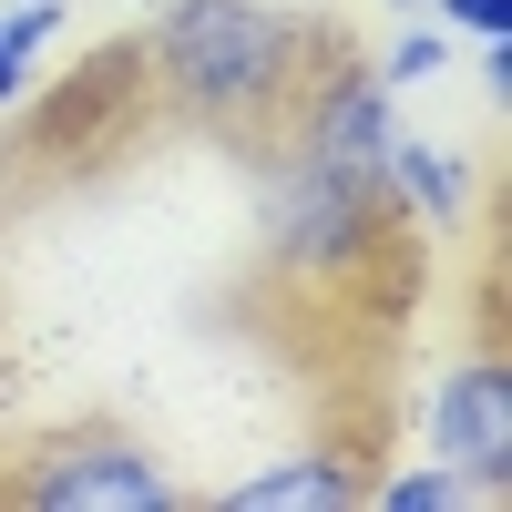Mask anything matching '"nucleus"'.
I'll return each mask as SVG.
<instances>
[{
  "mask_svg": "<svg viewBox=\"0 0 512 512\" xmlns=\"http://www.w3.org/2000/svg\"><path fill=\"white\" fill-rule=\"evenodd\" d=\"M154 82L175 93L185 113L226 123H267L297 103V72H308V21L267 11V0H175V11L154 21Z\"/></svg>",
  "mask_w": 512,
  "mask_h": 512,
  "instance_id": "obj_1",
  "label": "nucleus"
},
{
  "mask_svg": "<svg viewBox=\"0 0 512 512\" xmlns=\"http://www.w3.org/2000/svg\"><path fill=\"white\" fill-rule=\"evenodd\" d=\"M379 205L369 185H338V175H318L308 154H287L277 164V185H267V236H277V256H287V277H349L359 256L379 246Z\"/></svg>",
  "mask_w": 512,
  "mask_h": 512,
  "instance_id": "obj_2",
  "label": "nucleus"
},
{
  "mask_svg": "<svg viewBox=\"0 0 512 512\" xmlns=\"http://www.w3.org/2000/svg\"><path fill=\"white\" fill-rule=\"evenodd\" d=\"M390 134H400V93L369 62H328L318 82H297V154H308L318 175L379 195V154H390Z\"/></svg>",
  "mask_w": 512,
  "mask_h": 512,
  "instance_id": "obj_3",
  "label": "nucleus"
},
{
  "mask_svg": "<svg viewBox=\"0 0 512 512\" xmlns=\"http://www.w3.org/2000/svg\"><path fill=\"white\" fill-rule=\"evenodd\" d=\"M431 461H451L472 502H512V359H461L431 390Z\"/></svg>",
  "mask_w": 512,
  "mask_h": 512,
  "instance_id": "obj_4",
  "label": "nucleus"
},
{
  "mask_svg": "<svg viewBox=\"0 0 512 512\" xmlns=\"http://www.w3.org/2000/svg\"><path fill=\"white\" fill-rule=\"evenodd\" d=\"M21 502H41V512H175V472L144 441L82 431V441H52L21 472Z\"/></svg>",
  "mask_w": 512,
  "mask_h": 512,
  "instance_id": "obj_5",
  "label": "nucleus"
},
{
  "mask_svg": "<svg viewBox=\"0 0 512 512\" xmlns=\"http://www.w3.org/2000/svg\"><path fill=\"white\" fill-rule=\"evenodd\" d=\"M472 164L441 154V144H420V134H390V154H379V205H400V216L420 226H461L472 216Z\"/></svg>",
  "mask_w": 512,
  "mask_h": 512,
  "instance_id": "obj_6",
  "label": "nucleus"
},
{
  "mask_svg": "<svg viewBox=\"0 0 512 512\" xmlns=\"http://www.w3.org/2000/svg\"><path fill=\"white\" fill-rule=\"evenodd\" d=\"M226 502L236 512H349V502H369V472L349 451H297V461H267L256 482H236Z\"/></svg>",
  "mask_w": 512,
  "mask_h": 512,
  "instance_id": "obj_7",
  "label": "nucleus"
},
{
  "mask_svg": "<svg viewBox=\"0 0 512 512\" xmlns=\"http://www.w3.org/2000/svg\"><path fill=\"white\" fill-rule=\"evenodd\" d=\"M369 502L379 512H472V482H461L451 461H420V472H400V482H369Z\"/></svg>",
  "mask_w": 512,
  "mask_h": 512,
  "instance_id": "obj_8",
  "label": "nucleus"
},
{
  "mask_svg": "<svg viewBox=\"0 0 512 512\" xmlns=\"http://www.w3.org/2000/svg\"><path fill=\"white\" fill-rule=\"evenodd\" d=\"M441 62H451V31L431 21V31H400V41H390V52H379V62H369V72H379V82H390V93H410V82H431Z\"/></svg>",
  "mask_w": 512,
  "mask_h": 512,
  "instance_id": "obj_9",
  "label": "nucleus"
},
{
  "mask_svg": "<svg viewBox=\"0 0 512 512\" xmlns=\"http://www.w3.org/2000/svg\"><path fill=\"white\" fill-rule=\"evenodd\" d=\"M52 31H62V0H21V11H0V41H11L21 62L52 52Z\"/></svg>",
  "mask_w": 512,
  "mask_h": 512,
  "instance_id": "obj_10",
  "label": "nucleus"
},
{
  "mask_svg": "<svg viewBox=\"0 0 512 512\" xmlns=\"http://www.w3.org/2000/svg\"><path fill=\"white\" fill-rule=\"evenodd\" d=\"M441 31H472V41H502L512 31V0H431Z\"/></svg>",
  "mask_w": 512,
  "mask_h": 512,
  "instance_id": "obj_11",
  "label": "nucleus"
},
{
  "mask_svg": "<svg viewBox=\"0 0 512 512\" xmlns=\"http://www.w3.org/2000/svg\"><path fill=\"white\" fill-rule=\"evenodd\" d=\"M482 82H492V103H512V31L482 41Z\"/></svg>",
  "mask_w": 512,
  "mask_h": 512,
  "instance_id": "obj_12",
  "label": "nucleus"
},
{
  "mask_svg": "<svg viewBox=\"0 0 512 512\" xmlns=\"http://www.w3.org/2000/svg\"><path fill=\"white\" fill-rule=\"evenodd\" d=\"M21 93H31V62H21V52H11V41H0V113H11V103H21Z\"/></svg>",
  "mask_w": 512,
  "mask_h": 512,
  "instance_id": "obj_13",
  "label": "nucleus"
},
{
  "mask_svg": "<svg viewBox=\"0 0 512 512\" xmlns=\"http://www.w3.org/2000/svg\"><path fill=\"white\" fill-rule=\"evenodd\" d=\"M400 11H431V0H400Z\"/></svg>",
  "mask_w": 512,
  "mask_h": 512,
  "instance_id": "obj_14",
  "label": "nucleus"
}]
</instances>
